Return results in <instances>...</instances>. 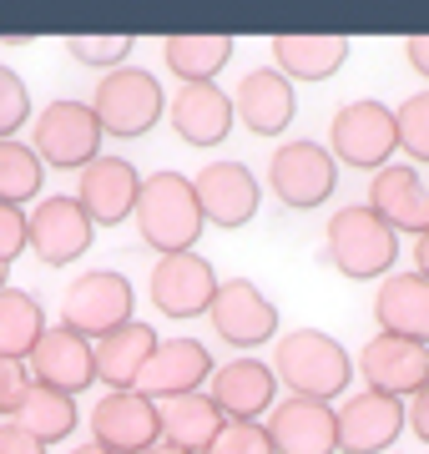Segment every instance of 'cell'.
Wrapping results in <instances>:
<instances>
[{"label": "cell", "mask_w": 429, "mask_h": 454, "mask_svg": "<svg viewBox=\"0 0 429 454\" xmlns=\"http://www.w3.org/2000/svg\"><path fill=\"white\" fill-rule=\"evenodd\" d=\"M71 454H112V450H101V444H82V450H71Z\"/></svg>", "instance_id": "7bdbcfd3"}, {"label": "cell", "mask_w": 429, "mask_h": 454, "mask_svg": "<svg viewBox=\"0 0 429 454\" xmlns=\"http://www.w3.org/2000/svg\"><path fill=\"white\" fill-rule=\"evenodd\" d=\"M324 247H329L333 268L344 278H384L399 258V232L384 223L379 212L369 207H339L329 217V232H324Z\"/></svg>", "instance_id": "3957f363"}, {"label": "cell", "mask_w": 429, "mask_h": 454, "mask_svg": "<svg viewBox=\"0 0 429 454\" xmlns=\"http://www.w3.org/2000/svg\"><path fill=\"white\" fill-rule=\"evenodd\" d=\"M232 112H238V121L248 131H258V137H278L293 121V82L283 76L278 66H258V71H248L238 82Z\"/></svg>", "instance_id": "44dd1931"}, {"label": "cell", "mask_w": 429, "mask_h": 454, "mask_svg": "<svg viewBox=\"0 0 429 454\" xmlns=\"http://www.w3.org/2000/svg\"><path fill=\"white\" fill-rule=\"evenodd\" d=\"M213 328L232 348H258V343H273V333H278V309H273V298H263L258 283L228 278L213 298Z\"/></svg>", "instance_id": "5bb4252c"}, {"label": "cell", "mask_w": 429, "mask_h": 454, "mask_svg": "<svg viewBox=\"0 0 429 454\" xmlns=\"http://www.w3.org/2000/svg\"><path fill=\"white\" fill-rule=\"evenodd\" d=\"M394 121H399V146L414 162H429V91H414V97L399 101Z\"/></svg>", "instance_id": "1f68e13d"}, {"label": "cell", "mask_w": 429, "mask_h": 454, "mask_svg": "<svg viewBox=\"0 0 429 454\" xmlns=\"http://www.w3.org/2000/svg\"><path fill=\"white\" fill-rule=\"evenodd\" d=\"M273 373H278V384H288V389L303 394V399L333 404V399L348 389L354 364H348L339 339L318 333V328H298V333H283V339L273 343Z\"/></svg>", "instance_id": "7a4b0ae2"}, {"label": "cell", "mask_w": 429, "mask_h": 454, "mask_svg": "<svg viewBox=\"0 0 429 454\" xmlns=\"http://www.w3.org/2000/svg\"><path fill=\"white\" fill-rule=\"evenodd\" d=\"M410 424V404L389 394H348L339 404V454H389L399 429Z\"/></svg>", "instance_id": "30bf717a"}, {"label": "cell", "mask_w": 429, "mask_h": 454, "mask_svg": "<svg viewBox=\"0 0 429 454\" xmlns=\"http://www.w3.org/2000/svg\"><path fill=\"white\" fill-rule=\"evenodd\" d=\"M268 434L278 454H339V409L324 399L288 394L268 414Z\"/></svg>", "instance_id": "4fadbf2b"}, {"label": "cell", "mask_w": 429, "mask_h": 454, "mask_svg": "<svg viewBox=\"0 0 429 454\" xmlns=\"http://www.w3.org/2000/svg\"><path fill=\"white\" fill-rule=\"evenodd\" d=\"M26 394H31V379L20 369V358H0V414L16 419V409H20Z\"/></svg>", "instance_id": "8d00e7d4"}, {"label": "cell", "mask_w": 429, "mask_h": 454, "mask_svg": "<svg viewBox=\"0 0 429 454\" xmlns=\"http://www.w3.org/2000/svg\"><path fill=\"white\" fill-rule=\"evenodd\" d=\"M136 197H142V177L127 157H97L76 177V202L97 227H116L136 217Z\"/></svg>", "instance_id": "9a60e30c"}, {"label": "cell", "mask_w": 429, "mask_h": 454, "mask_svg": "<svg viewBox=\"0 0 429 454\" xmlns=\"http://www.w3.org/2000/svg\"><path fill=\"white\" fill-rule=\"evenodd\" d=\"M369 207L379 212L394 232H414V238L429 232V187L414 167H394V162L379 167L369 177Z\"/></svg>", "instance_id": "ffe728a7"}, {"label": "cell", "mask_w": 429, "mask_h": 454, "mask_svg": "<svg viewBox=\"0 0 429 454\" xmlns=\"http://www.w3.org/2000/svg\"><path fill=\"white\" fill-rule=\"evenodd\" d=\"M410 429H414V434H419V439L429 444V384H425V389H419V394L410 399Z\"/></svg>", "instance_id": "f35d334b"}, {"label": "cell", "mask_w": 429, "mask_h": 454, "mask_svg": "<svg viewBox=\"0 0 429 454\" xmlns=\"http://www.w3.org/2000/svg\"><path fill=\"white\" fill-rule=\"evenodd\" d=\"M192 187H198V202H202V217L213 227H243L253 223V212H258V177H253L243 162H213L202 167L198 177H192Z\"/></svg>", "instance_id": "ac0fdd59"}, {"label": "cell", "mask_w": 429, "mask_h": 454, "mask_svg": "<svg viewBox=\"0 0 429 454\" xmlns=\"http://www.w3.org/2000/svg\"><path fill=\"white\" fill-rule=\"evenodd\" d=\"M162 348V339L152 333V324H127L116 328V333H106V339H97V379L106 384V389L127 394L142 384V369L152 364V354Z\"/></svg>", "instance_id": "cb8c5ba5"}, {"label": "cell", "mask_w": 429, "mask_h": 454, "mask_svg": "<svg viewBox=\"0 0 429 454\" xmlns=\"http://www.w3.org/2000/svg\"><path fill=\"white\" fill-rule=\"evenodd\" d=\"M16 424L26 434H35L41 444H56V439H66L76 429V399L51 389V384H31V394L16 409Z\"/></svg>", "instance_id": "f546056e"}, {"label": "cell", "mask_w": 429, "mask_h": 454, "mask_svg": "<svg viewBox=\"0 0 429 454\" xmlns=\"http://www.w3.org/2000/svg\"><path fill=\"white\" fill-rule=\"evenodd\" d=\"M91 112H97L106 137H147L157 127V116L167 112V101H162V86H157L152 71L121 66V71H106L97 82Z\"/></svg>", "instance_id": "277c9868"}, {"label": "cell", "mask_w": 429, "mask_h": 454, "mask_svg": "<svg viewBox=\"0 0 429 454\" xmlns=\"http://www.w3.org/2000/svg\"><path fill=\"white\" fill-rule=\"evenodd\" d=\"M91 217L76 197H46L41 207L31 212V247L35 258L51 262V268H61V262L82 258L86 247H91Z\"/></svg>", "instance_id": "d6986e66"}, {"label": "cell", "mask_w": 429, "mask_h": 454, "mask_svg": "<svg viewBox=\"0 0 429 454\" xmlns=\"http://www.w3.org/2000/svg\"><path fill=\"white\" fill-rule=\"evenodd\" d=\"M66 51L82 66H112V71H121V61L132 56V35H66Z\"/></svg>", "instance_id": "d6a6232c"}, {"label": "cell", "mask_w": 429, "mask_h": 454, "mask_svg": "<svg viewBox=\"0 0 429 454\" xmlns=\"http://www.w3.org/2000/svg\"><path fill=\"white\" fill-rule=\"evenodd\" d=\"M414 262H419V273L429 278V232L425 238H414Z\"/></svg>", "instance_id": "60d3db41"}, {"label": "cell", "mask_w": 429, "mask_h": 454, "mask_svg": "<svg viewBox=\"0 0 429 454\" xmlns=\"http://www.w3.org/2000/svg\"><path fill=\"white\" fill-rule=\"evenodd\" d=\"M0 454H46V444L26 434L20 424H0Z\"/></svg>", "instance_id": "74e56055"}, {"label": "cell", "mask_w": 429, "mask_h": 454, "mask_svg": "<svg viewBox=\"0 0 429 454\" xmlns=\"http://www.w3.org/2000/svg\"><path fill=\"white\" fill-rule=\"evenodd\" d=\"M374 318H379V333L429 343V278L419 268L414 273H389L374 293Z\"/></svg>", "instance_id": "7402d4cb"}, {"label": "cell", "mask_w": 429, "mask_h": 454, "mask_svg": "<svg viewBox=\"0 0 429 454\" xmlns=\"http://www.w3.org/2000/svg\"><path fill=\"white\" fill-rule=\"evenodd\" d=\"M46 339V313L26 288L0 293V358H31Z\"/></svg>", "instance_id": "f1b7e54d"}, {"label": "cell", "mask_w": 429, "mask_h": 454, "mask_svg": "<svg viewBox=\"0 0 429 454\" xmlns=\"http://www.w3.org/2000/svg\"><path fill=\"white\" fill-rule=\"evenodd\" d=\"M26 243H31V217L20 207H11V202H0V262L11 268L26 253Z\"/></svg>", "instance_id": "d590c367"}, {"label": "cell", "mask_w": 429, "mask_h": 454, "mask_svg": "<svg viewBox=\"0 0 429 454\" xmlns=\"http://www.w3.org/2000/svg\"><path fill=\"white\" fill-rule=\"evenodd\" d=\"M232 97L228 91H217L213 82L202 86H182L177 97H172V127L187 146H213L222 142L232 131Z\"/></svg>", "instance_id": "d4e9b609"}, {"label": "cell", "mask_w": 429, "mask_h": 454, "mask_svg": "<svg viewBox=\"0 0 429 454\" xmlns=\"http://www.w3.org/2000/svg\"><path fill=\"white\" fill-rule=\"evenodd\" d=\"M41 157H35V146L26 142H0V202H11V207H20V202H31L35 192H41V182H46V172H41Z\"/></svg>", "instance_id": "4dcf8cb0"}, {"label": "cell", "mask_w": 429, "mask_h": 454, "mask_svg": "<svg viewBox=\"0 0 429 454\" xmlns=\"http://www.w3.org/2000/svg\"><path fill=\"white\" fill-rule=\"evenodd\" d=\"M273 389H278V373L258 358H232L213 373V399L232 424L273 414Z\"/></svg>", "instance_id": "603a6c76"}, {"label": "cell", "mask_w": 429, "mask_h": 454, "mask_svg": "<svg viewBox=\"0 0 429 454\" xmlns=\"http://www.w3.org/2000/svg\"><path fill=\"white\" fill-rule=\"evenodd\" d=\"M167 66L182 76V86H202L213 82L217 71L232 56V35H167L162 41Z\"/></svg>", "instance_id": "83f0119b"}, {"label": "cell", "mask_w": 429, "mask_h": 454, "mask_svg": "<svg viewBox=\"0 0 429 454\" xmlns=\"http://www.w3.org/2000/svg\"><path fill=\"white\" fill-rule=\"evenodd\" d=\"M404 56H410V66L429 82V35H410V41H404Z\"/></svg>", "instance_id": "ab89813d"}, {"label": "cell", "mask_w": 429, "mask_h": 454, "mask_svg": "<svg viewBox=\"0 0 429 454\" xmlns=\"http://www.w3.org/2000/svg\"><path fill=\"white\" fill-rule=\"evenodd\" d=\"M136 232L142 243L157 247L162 258L172 253H192L202 238V202H198V187L182 177V172H152L142 177V197H136Z\"/></svg>", "instance_id": "6da1fadb"}, {"label": "cell", "mask_w": 429, "mask_h": 454, "mask_svg": "<svg viewBox=\"0 0 429 454\" xmlns=\"http://www.w3.org/2000/svg\"><path fill=\"white\" fill-rule=\"evenodd\" d=\"M26 116H31V91L11 66H0V142H11Z\"/></svg>", "instance_id": "836d02e7"}, {"label": "cell", "mask_w": 429, "mask_h": 454, "mask_svg": "<svg viewBox=\"0 0 429 454\" xmlns=\"http://www.w3.org/2000/svg\"><path fill=\"white\" fill-rule=\"evenodd\" d=\"M359 373L369 379V389L374 394L414 399V394L429 384V343L379 333V339H369L359 348Z\"/></svg>", "instance_id": "7c38bea8"}, {"label": "cell", "mask_w": 429, "mask_h": 454, "mask_svg": "<svg viewBox=\"0 0 429 454\" xmlns=\"http://www.w3.org/2000/svg\"><path fill=\"white\" fill-rule=\"evenodd\" d=\"M228 424L232 419L217 409L213 394H182V399H167L162 404V439L187 454H207Z\"/></svg>", "instance_id": "484cf974"}, {"label": "cell", "mask_w": 429, "mask_h": 454, "mask_svg": "<svg viewBox=\"0 0 429 454\" xmlns=\"http://www.w3.org/2000/svg\"><path fill=\"white\" fill-rule=\"evenodd\" d=\"M207 454H278V450H273V434H268L263 419H243V424H228Z\"/></svg>", "instance_id": "e575fe53"}, {"label": "cell", "mask_w": 429, "mask_h": 454, "mask_svg": "<svg viewBox=\"0 0 429 454\" xmlns=\"http://www.w3.org/2000/svg\"><path fill=\"white\" fill-rule=\"evenodd\" d=\"M394 146H399V121L384 101L363 97V101H348V106L333 112V121H329L333 162L359 167V172H379V167H389Z\"/></svg>", "instance_id": "5b68a950"}, {"label": "cell", "mask_w": 429, "mask_h": 454, "mask_svg": "<svg viewBox=\"0 0 429 454\" xmlns=\"http://www.w3.org/2000/svg\"><path fill=\"white\" fill-rule=\"evenodd\" d=\"M147 288H152L157 313H167V318H198V313H213V298L222 283H217L207 258H198V253H172V258H157Z\"/></svg>", "instance_id": "8fae6325"}, {"label": "cell", "mask_w": 429, "mask_h": 454, "mask_svg": "<svg viewBox=\"0 0 429 454\" xmlns=\"http://www.w3.org/2000/svg\"><path fill=\"white\" fill-rule=\"evenodd\" d=\"M268 182H273V197L283 207H318L329 202L333 187H339V162H333L329 146L318 142H283L268 162Z\"/></svg>", "instance_id": "9c48e42d"}, {"label": "cell", "mask_w": 429, "mask_h": 454, "mask_svg": "<svg viewBox=\"0 0 429 454\" xmlns=\"http://www.w3.org/2000/svg\"><path fill=\"white\" fill-rule=\"evenodd\" d=\"M91 444L112 454H147L152 444H162V404L136 389H106L91 409Z\"/></svg>", "instance_id": "52a82bcc"}, {"label": "cell", "mask_w": 429, "mask_h": 454, "mask_svg": "<svg viewBox=\"0 0 429 454\" xmlns=\"http://www.w3.org/2000/svg\"><path fill=\"white\" fill-rule=\"evenodd\" d=\"M213 354L198 339H162V348L152 354V364L142 369L136 394H147L157 404L182 399V394H198V384H213Z\"/></svg>", "instance_id": "2e32d148"}, {"label": "cell", "mask_w": 429, "mask_h": 454, "mask_svg": "<svg viewBox=\"0 0 429 454\" xmlns=\"http://www.w3.org/2000/svg\"><path fill=\"white\" fill-rule=\"evenodd\" d=\"M147 454H187V450H177V444H167V439H162V444H152Z\"/></svg>", "instance_id": "b9f144b4"}, {"label": "cell", "mask_w": 429, "mask_h": 454, "mask_svg": "<svg viewBox=\"0 0 429 454\" xmlns=\"http://www.w3.org/2000/svg\"><path fill=\"white\" fill-rule=\"evenodd\" d=\"M101 121L97 112L86 106V101H51V106H41V116H35V131H31V146L35 157L51 167H61V172H86V167L101 157Z\"/></svg>", "instance_id": "8992f818"}, {"label": "cell", "mask_w": 429, "mask_h": 454, "mask_svg": "<svg viewBox=\"0 0 429 454\" xmlns=\"http://www.w3.org/2000/svg\"><path fill=\"white\" fill-rule=\"evenodd\" d=\"M31 369H35V384H51L61 394H76L97 384V343H86L76 328H46V339L35 343L31 354Z\"/></svg>", "instance_id": "e0dca14e"}, {"label": "cell", "mask_w": 429, "mask_h": 454, "mask_svg": "<svg viewBox=\"0 0 429 454\" xmlns=\"http://www.w3.org/2000/svg\"><path fill=\"white\" fill-rule=\"evenodd\" d=\"M132 283L121 273L97 268V273H82L71 283L66 303H61V324L76 328L82 339H106V333L132 324Z\"/></svg>", "instance_id": "ba28073f"}, {"label": "cell", "mask_w": 429, "mask_h": 454, "mask_svg": "<svg viewBox=\"0 0 429 454\" xmlns=\"http://www.w3.org/2000/svg\"><path fill=\"white\" fill-rule=\"evenodd\" d=\"M348 61V35H273V66L288 82H329Z\"/></svg>", "instance_id": "4316f807"}, {"label": "cell", "mask_w": 429, "mask_h": 454, "mask_svg": "<svg viewBox=\"0 0 429 454\" xmlns=\"http://www.w3.org/2000/svg\"><path fill=\"white\" fill-rule=\"evenodd\" d=\"M0 293H5V262H0Z\"/></svg>", "instance_id": "ee69618b"}]
</instances>
